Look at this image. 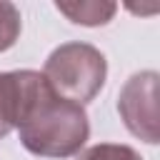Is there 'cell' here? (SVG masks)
<instances>
[{
	"label": "cell",
	"instance_id": "cell-1",
	"mask_svg": "<svg viewBox=\"0 0 160 160\" xmlns=\"http://www.w3.org/2000/svg\"><path fill=\"white\" fill-rule=\"evenodd\" d=\"M18 130L20 142L40 158H70L85 145L90 135L82 105L55 95L50 85Z\"/></svg>",
	"mask_w": 160,
	"mask_h": 160
},
{
	"label": "cell",
	"instance_id": "cell-2",
	"mask_svg": "<svg viewBox=\"0 0 160 160\" xmlns=\"http://www.w3.org/2000/svg\"><path fill=\"white\" fill-rule=\"evenodd\" d=\"M108 62L105 55L85 42H65L45 62V82L50 90L70 102H88L98 95L105 82Z\"/></svg>",
	"mask_w": 160,
	"mask_h": 160
},
{
	"label": "cell",
	"instance_id": "cell-3",
	"mask_svg": "<svg viewBox=\"0 0 160 160\" xmlns=\"http://www.w3.org/2000/svg\"><path fill=\"white\" fill-rule=\"evenodd\" d=\"M118 110L132 135L158 142V72L132 75L120 92Z\"/></svg>",
	"mask_w": 160,
	"mask_h": 160
},
{
	"label": "cell",
	"instance_id": "cell-4",
	"mask_svg": "<svg viewBox=\"0 0 160 160\" xmlns=\"http://www.w3.org/2000/svg\"><path fill=\"white\" fill-rule=\"evenodd\" d=\"M48 90V82L40 72L18 70L0 72V140L22 125L38 98Z\"/></svg>",
	"mask_w": 160,
	"mask_h": 160
},
{
	"label": "cell",
	"instance_id": "cell-5",
	"mask_svg": "<svg viewBox=\"0 0 160 160\" xmlns=\"http://www.w3.org/2000/svg\"><path fill=\"white\" fill-rule=\"evenodd\" d=\"M55 8L78 25H105L118 10L115 2H55Z\"/></svg>",
	"mask_w": 160,
	"mask_h": 160
},
{
	"label": "cell",
	"instance_id": "cell-6",
	"mask_svg": "<svg viewBox=\"0 0 160 160\" xmlns=\"http://www.w3.org/2000/svg\"><path fill=\"white\" fill-rule=\"evenodd\" d=\"M20 35V10L12 2L0 0V52L12 48Z\"/></svg>",
	"mask_w": 160,
	"mask_h": 160
},
{
	"label": "cell",
	"instance_id": "cell-7",
	"mask_svg": "<svg viewBox=\"0 0 160 160\" xmlns=\"http://www.w3.org/2000/svg\"><path fill=\"white\" fill-rule=\"evenodd\" d=\"M78 160H140V155H138L132 148H128V145L102 142V145L88 148Z\"/></svg>",
	"mask_w": 160,
	"mask_h": 160
}]
</instances>
